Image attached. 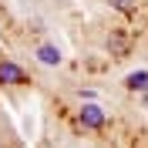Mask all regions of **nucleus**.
<instances>
[{
	"label": "nucleus",
	"mask_w": 148,
	"mask_h": 148,
	"mask_svg": "<svg viewBox=\"0 0 148 148\" xmlns=\"http://www.w3.org/2000/svg\"><path fill=\"white\" fill-rule=\"evenodd\" d=\"M77 121H81V128H88V131H101V128H108V111L98 101L84 98V104L77 108Z\"/></svg>",
	"instance_id": "1"
},
{
	"label": "nucleus",
	"mask_w": 148,
	"mask_h": 148,
	"mask_svg": "<svg viewBox=\"0 0 148 148\" xmlns=\"http://www.w3.org/2000/svg\"><path fill=\"white\" fill-rule=\"evenodd\" d=\"M0 84H7V88H24L27 84V74L17 61H10V57H0Z\"/></svg>",
	"instance_id": "2"
},
{
	"label": "nucleus",
	"mask_w": 148,
	"mask_h": 148,
	"mask_svg": "<svg viewBox=\"0 0 148 148\" xmlns=\"http://www.w3.org/2000/svg\"><path fill=\"white\" fill-rule=\"evenodd\" d=\"M34 57H37L44 67H57L61 61H64V57H61V47H57V44H47V40L34 47Z\"/></svg>",
	"instance_id": "3"
},
{
	"label": "nucleus",
	"mask_w": 148,
	"mask_h": 148,
	"mask_svg": "<svg viewBox=\"0 0 148 148\" xmlns=\"http://www.w3.org/2000/svg\"><path fill=\"white\" fill-rule=\"evenodd\" d=\"M125 88L128 91H148V71H131L125 77Z\"/></svg>",
	"instance_id": "4"
},
{
	"label": "nucleus",
	"mask_w": 148,
	"mask_h": 148,
	"mask_svg": "<svg viewBox=\"0 0 148 148\" xmlns=\"http://www.w3.org/2000/svg\"><path fill=\"white\" fill-rule=\"evenodd\" d=\"M114 10H121V14H135L138 10V0H108Z\"/></svg>",
	"instance_id": "5"
}]
</instances>
